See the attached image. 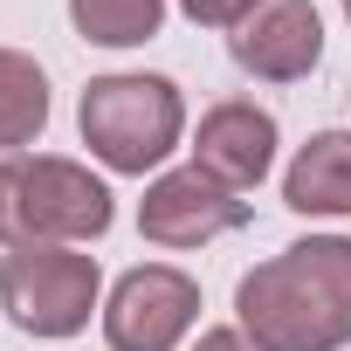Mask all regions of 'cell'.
Instances as JSON below:
<instances>
[{
  "instance_id": "cell-1",
  "label": "cell",
  "mask_w": 351,
  "mask_h": 351,
  "mask_svg": "<svg viewBox=\"0 0 351 351\" xmlns=\"http://www.w3.org/2000/svg\"><path fill=\"white\" fill-rule=\"evenodd\" d=\"M234 317L255 351H344L351 344V241L310 234L255 262L234 289Z\"/></svg>"
},
{
  "instance_id": "cell-2",
  "label": "cell",
  "mask_w": 351,
  "mask_h": 351,
  "mask_svg": "<svg viewBox=\"0 0 351 351\" xmlns=\"http://www.w3.org/2000/svg\"><path fill=\"white\" fill-rule=\"evenodd\" d=\"M83 145L110 172H152L186 131V104L165 76H97L76 104Z\"/></svg>"
},
{
  "instance_id": "cell-3",
  "label": "cell",
  "mask_w": 351,
  "mask_h": 351,
  "mask_svg": "<svg viewBox=\"0 0 351 351\" xmlns=\"http://www.w3.org/2000/svg\"><path fill=\"white\" fill-rule=\"evenodd\" d=\"M0 303L35 337H69L97 310V255L62 241H21L0 262Z\"/></svg>"
},
{
  "instance_id": "cell-4",
  "label": "cell",
  "mask_w": 351,
  "mask_h": 351,
  "mask_svg": "<svg viewBox=\"0 0 351 351\" xmlns=\"http://www.w3.org/2000/svg\"><path fill=\"white\" fill-rule=\"evenodd\" d=\"M14 165H21V241L76 248V241H97L110 228V186L90 165L56 158V152H35Z\"/></svg>"
},
{
  "instance_id": "cell-5",
  "label": "cell",
  "mask_w": 351,
  "mask_h": 351,
  "mask_svg": "<svg viewBox=\"0 0 351 351\" xmlns=\"http://www.w3.org/2000/svg\"><path fill=\"white\" fill-rule=\"evenodd\" d=\"M200 317V282L186 269L145 262L131 276H117L110 310H104V337L110 351H172Z\"/></svg>"
},
{
  "instance_id": "cell-6",
  "label": "cell",
  "mask_w": 351,
  "mask_h": 351,
  "mask_svg": "<svg viewBox=\"0 0 351 351\" xmlns=\"http://www.w3.org/2000/svg\"><path fill=\"white\" fill-rule=\"evenodd\" d=\"M138 228L152 248H207L234 228H248V200L221 180H207L200 165H180V172H158L138 200Z\"/></svg>"
},
{
  "instance_id": "cell-7",
  "label": "cell",
  "mask_w": 351,
  "mask_h": 351,
  "mask_svg": "<svg viewBox=\"0 0 351 351\" xmlns=\"http://www.w3.org/2000/svg\"><path fill=\"white\" fill-rule=\"evenodd\" d=\"M228 49H234V62H241L248 76H262V83H296V76H310L317 56H324V21H317L310 0H262V8L228 35Z\"/></svg>"
},
{
  "instance_id": "cell-8",
  "label": "cell",
  "mask_w": 351,
  "mask_h": 351,
  "mask_svg": "<svg viewBox=\"0 0 351 351\" xmlns=\"http://www.w3.org/2000/svg\"><path fill=\"white\" fill-rule=\"evenodd\" d=\"M193 165L234 193L262 186V172L276 165V117L262 104H214L193 131Z\"/></svg>"
},
{
  "instance_id": "cell-9",
  "label": "cell",
  "mask_w": 351,
  "mask_h": 351,
  "mask_svg": "<svg viewBox=\"0 0 351 351\" xmlns=\"http://www.w3.org/2000/svg\"><path fill=\"white\" fill-rule=\"evenodd\" d=\"M282 200L296 214H351V138L344 131H317L289 172H282Z\"/></svg>"
},
{
  "instance_id": "cell-10",
  "label": "cell",
  "mask_w": 351,
  "mask_h": 351,
  "mask_svg": "<svg viewBox=\"0 0 351 351\" xmlns=\"http://www.w3.org/2000/svg\"><path fill=\"white\" fill-rule=\"evenodd\" d=\"M49 124V76L35 69V56L0 49V152L28 145Z\"/></svg>"
},
{
  "instance_id": "cell-11",
  "label": "cell",
  "mask_w": 351,
  "mask_h": 351,
  "mask_svg": "<svg viewBox=\"0 0 351 351\" xmlns=\"http://www.w3.org/2000/svg\"><path fill=\"white\" fill-rule=\"evenodd\" d=\"M69 21L97 49H138V42L158 35L165 0H69Z\"/></svg>"
},
{
  "instance_id": "cell-12",
  "label": "cell",
  "mask_w": 351,
  "mask_h": 351,
  "mask_svg": "<svg viewBox=\"0 0 351 351\" xmlns=\"http://www.w3.org/2000/svg\"><path fill=\"white\" fill-rule=\"evenodd\" d=\"M0 248H21V172L0 158Z\"/></svg>"
},
{
  "instance_id": "cell-13",
  "label": "cell",
  "mask_w": 351,
  "mask_h": 351,
  "mask_svg": "<svg viewBox=\"0 0 351 351\" xmlns=\"http://www.w3.org/2000/svg\"><path fill=\"white\" fill-rule=\"evenodd\" d=\"M186 8V21H200V28H241L262 0H180Z\"/></svg>"
},
{
  "instance_id": "cell-14",
  "label": "cell",
  "mask_w": 351,
  "mask_h": 351,
  "mask_svg": "<svg viewBox=\"0 0 351 351\" xmlns=\"http://www.w3.org/2000/svg\"><path fill=\"white\" fill-rule=\"evenodd\" d=\"M193 351H255V344H248L241 330H207V337H200Z\"/></svg>"
},
{
  "instance_id": "cell-15",
  "label": "cell",
  "mask_w": 351,
  "mask_h": 351,
  "mask_svg": "<svg viewBox=\"0 0 351 351\" xmlns=\"http://www.w3.org/2000/svg\"><path fill=\"white\" fill-rule=\"evenodd\" d=\"M344 14H351V0H344Z\"/></svg>"
}]
</instances>
